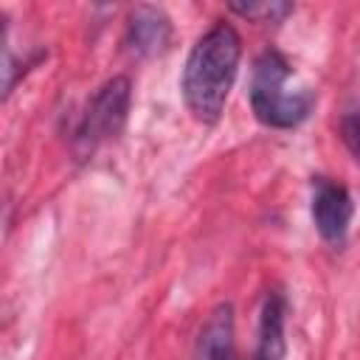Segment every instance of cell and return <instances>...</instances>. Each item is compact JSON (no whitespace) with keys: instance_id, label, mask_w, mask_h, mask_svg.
<instances>
[{"instance_id":"6","label":"cell","mask_w":360,"mask_h":360,"mask_svg":"<svg viewBox=\"0 0 360 360\" xmlns=\"http://www.w3.org/2000/svg\"><path fill=\"white\" fill-rule=\"evenodd\" d=\"M287 298L273 290L264 295L259 312V338H256V360H284L287 357Z\"/></svg>"},{"instance_id":"2","label":"cell","mask_w":360,"mask_h":360,"mask_svg":"<svg viewBox=\"0 0 360 360\" xmlns=\"http://www.w3.org/2000/svg\"><path fill=\"white\" fill-rule=\"evenodd\" d=\"M290 79H292V68L287 56L276 48L262 51L250 79V107L256 118L273 129L298 127L315 104V93L309 87L290 90Z\"/></svg>"},{"instance_id":"4","label":"cell","mask_w":360,"mask_h":360,"mask_svg":"<svg viewBox=\"0 0 360 360\" xmlns=\"http://www.w3.org/2000/svg\"><path fill=\"white\" fill-rule=\"evenodd\" d=\"M309 211H312V222H315L318 233L329 245H340L346 239L352 214H354V202L343 183L329 180V177H315Z\"/></svg>"},{"instance_id":"7","label":"cell","mask_w":360,"mask_h":360,"mask_svg":"<svg viewBox=\"0 0 360 360\" xmlns=\"http://www.w3.org/2000/svg\"><path fill=\"white\" fill-rule=\"evenodd\" d=\"M202 360H239L233 346V307L219 304L200 332Z\"/></svg>"},{"instance_id":"1","label":"cell","mask_w":360,"mask_h":360,"mask_svg":"<svg viewBox=\"0 0 360 360\" xmlns=\"http://www.w3.org/2000/svg\"><path fill=\"white\" fill-rule=\"evenodd\" d=\"M242 56V39L233 25L217 22L211 25L188 51L180 90L188 112L202 124H217L231 87L236 82Z\"/></svg>"},{"instance_id":"8","label":"cell","mask_w":360,"mask_h":360,"mask_svg":"<svg viewBox=\"0 0 360 360\" xmlns=\"http://www.w3.org/2000/svg\"><path fill=\"white\" fill-rule=\"evenodd\" d=\"M231 8L248 20H256V22H278L281 17H287L292 11L290 3H281V0H264V3H231Z\"/></svg>"},{"instance_id":"3","label":"cell","mask_w":360,"mask_h":360,"mask_svg":"<svg viewBox=\"0 0 360 360\" xmlns=\"http://www.w3.org/2000/svg\"><path fill=\"white\" fill-rule=\"evenodd\" d=\"M129 104H132V84L127 76H112L107 79L96 96L87 101L79 124H76V132H73V141H76V149L82 155H90L96 152L101 143L112 141L124 124H127V115H129Z\"/></svg>"},{"instance_id":"5","label":"cell","mask_w":360,"mask_h":360,"mask_svg":"<svg viewBox=\"0 0 360 360\" xmlns=\"http://www.w3.org/2000/svg\"><path fill=\"white\" fill-rule=\"evenodd\" d=\"M169 37H172V22H169V17L163 14V8L138 6V8L129 14L124 42H127V48H129L135 56L160 53V51L169 45Z\"/></svg>"},{"instance_id":"9","label":"cell","mask_w":360,"mask_h":360,"mask_svg":"<svg viewBox=\"0 0 360 360\" xmlns=\"http://www.w3.org/2000/svg\"><path fill=\"white\" fill-rule=\"evenodd\" d=\"M340 138L346 143V149L352 152V158L360 163V110L349 112L340 124Z\"/></svg>"}]
</instances>
